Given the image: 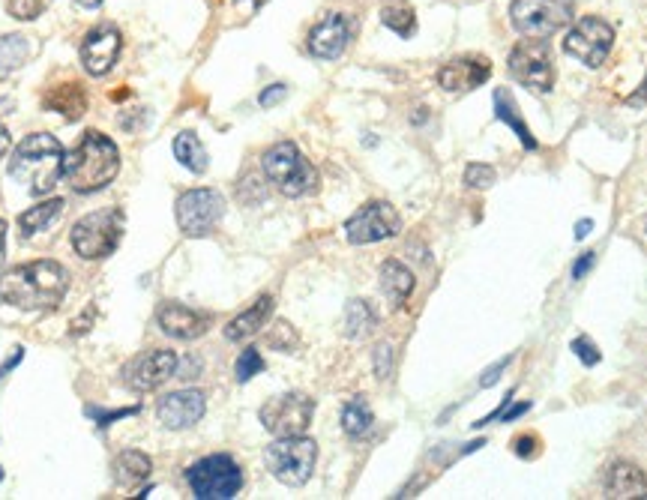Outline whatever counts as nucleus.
I'll use <instances>...</instances> for the list:
<instances>
[{
    "label": "nucleus",
    "mask_w": 647,
    "mask_h": 500,
    "mask_svg": "<svg viewBox=\"0 0 647 500\" xmlns=\"http://www.w3.org/2000/svg\"><path fill=\"white\" fill-rule=\"evenodd\" d=\"M606 492L609 498H645L647 480L642 468L633 462H615L606 474Z\"/></svg>",
    "instance_id": "obj_20"
},
{
    "label": "nucleus",
    "mask_w": 647,
    "mask_h": 500,
    "mask_svg": "<svg viewBox=\"0 0 647 500\" xmlns=\"http://www.w3.org/2000/svg\"><path fill=\"white\" fill-rule=\"evenodd\" d=\"M207 411V399L198 390H180V393H168L159 399L156 405V417L165 429L180 432V429H192Z\"/></svg>",
    "instance_id": "obj_18"
},
{
    "label": "nucleus",
    "mask_w": 647,
    "mask_h": 500,
    "mask_svg": "<svg viewBox=\"0 0 647 500\" xmlns=\"http://www.w3.org/2000/svg\"><path fill=\"white\" fill-rule=\"evenodd\" d=\"M30 57V42L21 33L0 36V81H6L12 72H18Z\"/></svg>",
    "instance_id": "obj_28"
},
{
    "label": "nucleus",
    "mask_w": 647,
    "mask_h": 500,
    "mask_svg": "<svg viewBox=\"0 0 647 500\" xmlns=\"http://www.w3.org/2000/svg\"><path fill=\"white\" fill-rule=\"evenodd\" d=\"M378 324V315L375 309L366 303V300H351L345 306V318H342V327H345V336L348 339H366Z\"/></svg>",
    "instance_id": "obj_29"
},
{
    "label": "nucleus",
    "mask_w": 647,
    "mask_h": 500,
    "mask_svg": "<svg viewBox=\"0 0 647 500\" xmlns=\"http://www.w3.org/2000/svg\"><path fill=\"white\" fill-rule=\"evenodd\" d=\"M267 345H270V348H276V351H294V348H297V333L291 330V324L279 321V324L270 330Z\"/></svg>",
    "instance_id": "obj_35"
},
{
    "label": "nucleus",
    "mask_w": 647,
    "mask_h": 500,
    "mask_svg": "<svg viewBox=\"0 0 647 500\" xmlns=\"http://www.w3.org/2000/svg\"><path fill=\"white\" fill-rule=\"evenodd\" d=\"M63 207H66L63 198H51V201H42V204L24 210V213L18 216L21 237H33V234H39V231H48V228L60 219Z\"/></svg>",
    "instance_id": "obj_25"
},
{
    "label": "nucleus",
    "mask_w": 647,
    "mask_h": 500,
    "mask_svg": "<svg viewBox=\"0 0 647 500\" xmlns=\"http://www.w3.org/2000/svg\"><path fill=\"white\" fill-rule=\"evenodd\" d=\"M285 96H288V87H285V84H270L267 90H261L258 105H261V108H273V105L282 102Z\"/></svg>",
    "instance_id": "obj_38"
},
{
    "label": "nucleus",
    "mask_w": 647,
    "mask_h": 500,
    "mask_svg": "<svg viewBox=\"0 0 647 500\" xmlns=\"http://www.w3.org/2000/svg\"><path fill=\"white\" fill-rule=\"evenodd\" d=\"M510 75L537 90V93H549L555 87V63H552V51H549V42L540 39V36H531V39H522L513 51H510Z\"/></svg>",
    "instance_id": "obj_10"
},
{
    "label": "nucleus",
    "mask_w": 647,
    "mask_h": 500,
    "mask_svg": "<svg viewBox=\"0 0 647 500\" xmlns=\"http://www.w3.org/2000/svg\"><path fill=\"white\" fill-rule=\"evenodd\" d=\"M156 324H159V330L165 336L180 339V342H192V339H201L210 330L213 315L198 312V309L183 306V303H162L159 312H156Z\"/></svg>",
    "instance_id": "obj_17"
},
{
    "label": "nucleus",
    "mask_w": 647,
    "mask_h": 500,
    "mask_svg": "<svg viewBox=\"0 0 647 500\" xmlns=\"http://www.w3.org/2000/svg\"><path fill=\"white\" fill-rule=\"evenodd\" d=\"M591 228H594V222H591V219H582V222L576 225V240H585V237L591 234Z\"/></svg>",
    "instance_id": "obj_47"
},
{
    "label": "nucleus",
    "mask_w": 647,
    "mask_h": 500,
    "mask_svg": "<svg viewBox=\"0 0 647 500\" xmlns=\"http://www.w3.org/2000/svg\"><path fill=\"white\" fill-rule=\"evenodd\" d=\"M234 372H237V381H240V384H249L255 375H261V372H264V357L258 354V348H246V351L237 357Z\"/></svg>",
    "instance_id": "obj_32"
},
{
    "label": "nucleus",
    "mask_w": 647,
    "mask_h": 500,
    "mask_svg": "<svg viewBox=\"0 0 647 500\" xmlns=\"http://www.w3.org/2000/svg\"><path fill=\"white\" fill-rule=\"evenodd\" d=\"M132 414H138V408H123V411H114V414H102V411H96V408H87V417L99 420V426H102V429H105V426H111V420L132 417Z\"/></svg>",
    "instance_id": "obj_39"
},
{
    "label": "nucleus",
    "mask_w": 647,
    "mask_h": 500,
    "mask_svg": "<svg viewBox=\"0 0 647 500\" xmlns=\"http://www.w3.org/2000/svg\"><path fill=\"white\" fill-rule=\"evenodd\" d=\"M21 360H24V348H15V351H12V357H9V360L0 366V381H3V378H6V375H9V372L18 366V363H21Z\"/></svg>",
    "instance_id": "obj_44"
},
{
    "label": "nucleus",
    "mask_w": 647,
    "mask_h": 500,
    "mask_svg": "<svg viewBox=\"0 0 647 500\" xmlns=\"http://www.w3.org/2000/svg\"><path fill=\"white\" fill-rule=\"evenodd\" d=\"M264 174L285 198H303L318 189V171L291 141H279L264 153Z\"/></svg>",
    "instance_id": "obj_4"
},
{
    "label": "nucleus",
    "mask_w": 647,
    "mask_h": 500,
    "mask_svg": "<svg viewBox=\"0 0 647 500\" xmlns=\"http://www.w3.org/2000/svg\"><path fill=\"white\" fill-rule=\"evenodd\" d=\"M117 171H120V150L99 129H87L81 141L63 153V180L81 195L105 189L108 183H114Z\"/></svg>",
    "instance_id": "obj_2"
},
{
    "label": "nucleus",
    "mask_w": 647,
    "mask_h": 500,
    "mask_svg": "<svg viewBox=\"0 0 647 500\" xmlns=\"http://www.w3.org/2000/svg\"><path fill=\"white\" fill-rule=\"evenodd\" d=\"M594 261H597V255H594V252H585V255L573 264V279H585V276L591 273Z\"/></svg>",
    "instance_id": "obj_42"
},
{
    "label": "nucleus",
    "mask_w": 647,
    "mask_h": 500,
    "mask_svg": "<svg viewBox=\"0 0 647 500\" xmlns=\"http://www.w3.org/2000/svg\"><path fill=\"white\" fill-rule=\"evenodd\" d=\"M315 462H318V444L306 435L276 438L264 453V465L273 474V480L291 489H300L312 480Z\"/></svg>",
    "instance_id": "obj_6"
},
{
    "label": "nucleus",
    "mask_w": 647,
    "mask_h": 500,
    "mask_svg": "<svg viewBox=\"0 0 647 500\" xmlns=\"http://www.w3.org/2000/svg\"><path fill=\"white\" fill-rule=\"evenodd\" d=\"M273 315V297L270 294H264V297H258L243 315H237L228 327H225V339L228 342H243V339H252L264 324H267V318Z\"/></svg>",
    "instance_id": "obj_22"
},
{
    "label": "nucleus",
    "mask_w": 647,
    "mask_h": 500,
    "mask_svg": "<svg viewBox=\"0 0 647 500\" xmlns=\"http://www.w3.org/2000/svg\"><path fill=\"white\" fill-rule=\"evenodd\" d=\"M9 177L24 183L30 195H48L63 177V147L48 132H33L12 150Z\"/></svg>",
    "instance_id": "obj_3"
},
{
    "label": "nucleus",
    "mask_w": 647,
    "mask_h": 500,
    "mask_svg": "<svg viewBox=\"0 0 647 500\" xmlns=\"http://www.w3.org/2000/svg\"><path fill=\"white\" fill-rule=\"evenodd\" d=\"M174 156L192 174H204L207 165H210V156H207V150H204V144L198 141L195 132H180L174 138Z\"/></svg>",
    "instance_id": "obj_27"
},
{
    "label": "nucleus",
    "mask_w": 647,
    "mask_h": 500,
    "mask_svg": "<svg viewBox=\"0 0 647 500\" xmlns=\"http://www.w3.org/2000/svg\"><path fill=\"white\" fill-rule=\"evenodd\" d=\"M150 471H153V462H150V456L141 453V450H123V453L114 459V480H117L120 486H135V483L147 480Z\"/></svg>",
    "instance_id": "obj_26"
},
{
    "label": "nucleus",
    "mask_w": 647,
    "mask_h": 500,
    "mask_svg": "<svg viewBox=\"0 0 647 500\" xmlns=\"http://www.w3.org/2000/svg\"><path fill=\"white\" fill-rule=\"evenodd\" d=\"M495 114H498V120H504L516 135H519V141H522V147L525 150H537V138L531 135V129L525 126V120H522V114H519V105H516V99H513V93L510 90H495Z\"/></svg>",
    "instance_id": "obj_24"
},
{
    "label": "nucleus",
    "mask_w": 647,
    "mask_h": 500,
    "mask_svg": "<svg viewBox=\"0 0 647 500\" xmlns=\"http://www.w3.org/2000/svg\"><path fill=\"white\" fill-rule=\"evenodd\" d=\"M267 0H234L237 9H246V12H258Z\"/></svg>",
    "instance_id": "obj_45"
},
{
    "label": "nucleus",
    "mask_w": 647,
    "mask_h": 500,
    "mask_svg": "<svg viewBox=\"0 0 647 500\" xmlns=\"http://www.w3.org/2000/svg\"><path fill=\"white\" fill-rule=\"evenodd\" d=\"M78 3H81V6H87V9H96V6H99L102 0H78Z\"/></svg>",
    "instance_id": "obj_49"
},
{
    "label": "nucleus",
    "mask_w": 647,
    "mask_h": 500,
    "mask_svg": "<svg viewBox=\"0 0 647 500\" xmlns=\"http://www.w3.org/2000/svg\"><path fill=\"white\" fill-rule=\"evenodd\" d=\"M69 291V273L60 261L42 258L0 276V300L21 312H51Z\"/></svg>",
    "instance_id": "obj_1"
},
{
    "label": "nucleus",
    "mask_w": 647,
    "mask_h": 500,
    "mask_svg": "<svg viewBox=\"0 0 647 500\" xmlns=\"http://www.w3.org/2000/svg\"><path fill=\"white\" fill-rule=\"evenodd\" d=\"M315 417V399L306 393H282L273 396L261 405L258 420L273 438H291V435H306Z\"/></svg>",
    "instance_id": "obj_8"
},
{
    "label": "nucleus",
    "mask_w": 647,
    "mask_h": 500,
    "mask_svg": "<svg viewBox=\"0 0 647 500\" xmlns=\"http://www.w3.org/2000/svg\"><path fill=\"white\" fill-rule=\"evenodd\" d=\"M225 216V198L216 189H189L177 198V225L186 237H207Z\"/></svg>",
    "instance_id": "obj_12"
},
{
    "label": "nucleus",
    "mask_w": 647,
    "mask_h": 500,
    "mask_svg": "<svg viewBox=\"0 0 647 500\" xmlns=\"http://www.w3.org/2000/svg\"><path fill=\"white\" fill-rule=\"evenodd\" d=\"M414 273L402 264V261H396V258H390V261H384L381 264V291L387 294V300L393 303V306H405L408 303V297L414 294Z\"/></svg>",
    "instance_id": "obj_23"
},
{
    "label": "nucleus",
    "mask_w": 647,
    "mask_h": 500,
    "mask_svg": "<svg viewBox=\"0 0 647 500\" xmlns=\"http://www.w3.org/2000/svg\"><path fill=\"white\" fill-rule=\"evenodd\" d=\"M576 15V0H513V27L525 36H552L567 27Z\"/></svg>",
    "instance_id": "obj_9"
},
{
    "label": "nucleus",
    "mask_w": 647,
    "mask_h": 500,
    "mask_svg": "<svg viewBox=\"0 0 647 500\" xmlns=\"http://www.w3.org/2000/svg\"><path fill=\"white\" fill-rule=\"evenodd\" d=\"M573 351H576V357L585 363V366H597L600 360H603V354L597 351V345L588 339V336H582V339H576L573 342Z\"/></svg>",
    "instance_id": "obj_36"
},
{
    "label": "nucleus",
    "mask_w": 647,
    "mask_h": 500,
    "mask_svg": "<svg viewBox=\"0 0 647 500\" xmlns=\"http://www.w3.org/2000/svg\"><path fill=\"white\" fill-rule=\"evenodd\" d=\"M510 360H513V357H504V360H498L492 369H486V375L480 378V387H495V384H498V378H501V372L510 366Z\"/></svg>",
    "instance_id": "obj_41"
},
{
    "label": "nucleus",
    "mask_w": 647,
    "mask_h": 500,
    "mask_svg": "<svg viewBox=\"0 0 647 500\" xmlns=\"http://www.w3.org/2000/svg\"><path fill=\"white\" fill-rule=\"evenodd\" d=\"M123 228H126L123 210L105 207V210H96V213L78 219L72 225L69 240H72V249H75L78 258H84V261H102V258L114 255V249L120 246Z\"/></svg>",
    "instance_id": "obj_5"
},
{
    "label": "nucleus",
    "mask_w": 647,
    "mask_h": 500,
    "mask_svg": "<svg viewBox=\"0 0 647 500\" xmlns=\"http://www.w3.org/2000/svg\"><path fill=\"white\" fill-rule=\"evenodd\" d=\"M48 3L51 0H6V12L15 21H33V18H39L48 9Z\"/></svg>",
    "instance_id": "obj_33"
},
{
    "label": "nucleus",
    "mask_w": 647,
    "mask_h": 500,
    "mask_svg": "<svg viewBox=\"0 0 647 500\" xmlns=\"http://www.w3.org/2000/svg\"><path fill=\"white\" fill-rule=\"evenodd\" d=\"M198 372H201V360L189 357V360H183V369H180V375H177V378L192 381V378H198Z\"/></svg>",
    "instance_id": "obj_43"
},
{
    "label": "nucleus",
    "mask_w": 647,
    "mask_h": 500,
    "mask_svg": "<svg viewBox=\"0 0 647 500\" xmlns=\"http://www.w3.org/2000/svg\"><path fill=\"white\" fill-rule=\"evenodd\" d=\"M381 21H384V27H390V30H393L396 36H402V39H408V36L417 33V15H414V9H411L405 0L387 3V6L381 9Z\"/></svg>",
    "instance_id": "obj_31"
},
{
    "label": "nucleus",
    "mask_w": 647,
    "mask_h": 500,
    "mask_svg": "<svg viewBox=\"0 0 647 500\" xmlns=\"http://www.w3.org/2000/svg\"><path fill=\"white\" fill-rule=\"evenodd\" d=\"M402 231V216L390 201H369L345 222V237L354 246H369Z\"/></svg>",
    "instance_id": "obj_13"
},
{
    "label": "nucleus",
    "mask_w": 647,
    "mask_h": 500,
    "mask_svg": "<svg viewBox=\"0 0 647 500\" xmlns=\"http://www.w3.org/2000/svg\"><path fill=\"white\" fill-rule=\"evenodd\" d=\"M42 108L48 111H57L63 114L66 120H78L84 111H87V93L78 81H69V84H57L51 87L45 96H42Z\"/></svg>",
    "instance_id": "obj_21"
},
{
    "label": "nucleus",
    "mask_w": 647,
    "mask_h": 500,
    "mask_svg": "<svg viewBox=\"0 0 647 500\" xmlns=\"http://www.w3.org/2000/svg\"><path fill=\"white\" fill-rule=\"evenodd\" d=\"M6 261V222L0 219V267Z\"/></svg>",
    "instance_id": "obj_48"
},
{
    "label": "nucleus",
    "mask_w": 647,
    "mask_h": 500,
    "mask_svg": "<svg viewBox=\"0 0 647 500\" xmlns=\"http://www.w3.org/2000/svg\"><path fill=\"white\" fill-rule=\"evenodd\" d=\"M612 45H615V30L609 21L597 15L579 18L564 39V51L591 69H600L606 63V57L612 54Z\"/></svg>",
    "instance_id": "obj_11"
},
{
    "label": "nucleus",
    "mask_w": 647,
    "mask_h": 500,
    "mask_svg": "<svg viewBox=\"0 0 647 500\" xmlns=\"http://www.w3.org/2000/svg\"><path fill=\"white\" fill-rule=\"evenodd\" d=\"M120 48H123V39H120V30L114 24H99L93 27L84 42H81V66L87 75L93 78H102L114 69L117 57H120Z\"/></svg>",
    "instance_id": "obj_15"
},
{
    "label": "nucleus",
    "mask_w": 647,
    "mask_h": 500,
    "mask_svg": "<svg viewBox=\"0 0 647 500\" xmlns=\"http://www.w3.org/2000/svg\"><path fill=\"white\" fill-rule=\"evenodd\" d=\"M0 483H3V468H0Z\"/></svg>",
    "instance_id": "obj_50"
},
{
    "label": "nucleus",
    "mask_w": 647,
    "mask_h": 500,
    "mask_svg": "<svg viewBox=\"0 0 647 500\" xmlns=\"http://www.w3.org/2000/svg\"><path fill=\"white\" fill-rule=\"evenodd\" d=\"M186 483L198 500H231L243 489V471L231 456H204L186 471Z\"/></svg>",
    "instance_id": "obj_7"
},
{
    "label": "nucleus",
    "mask_w": 647,
    "mask_h": 500,
    "mask_svg": "<svg viewBox=\"0 0 647 500\" xmlns=\"http://www.w3.org/2000/svg\"><path fill=\"white\" fill-rule=\"evenodd\" d=\"M537 444H540V441H537L534 435H522V438H516L513 447H516V456H519V459H534V456H537Z\"/></svg>",
    "instance_id": "obj_40"
},
{
    "label": "nucleus",
    "mask_w": 647,
    "mask_h": 500,
    "mask_svg": "<svg viewBox=\"0 0 647 500\" xmlns=\"http://www.w3.org/2000/svg\"><path fill=\"white\" fill-rule=\"evenodd\" d=\"M495 180H498V174H495V168H492V165L474 162V165H468V168H465V183H468L471 189H489Z\"/></svg>",
    "instance_id": "obj_34"
},
{
    "label": "nucleus",
    "mask_w": 647,
    "mask_h": 500,
    "mask_svg": "<svg viewBox=\"0 0 647 500\" xmlns=\"http://www.w3.org/2000/svg\"><path fill=\"white\" fill-rule=\"evenodd\" d=\"M372 423H375V417H372V408H369V402H366L363 396L351 399V402L342 408V429H345L348 438H363V435H369V432H372Z\"/></svg>",
    "instance_id": "obj_30"
},
{
    "label": "nucleus",
    "mask_w": 647,
    "mask_h": 500,
    "mask_svg": "<svg viewBox=\"0 0 647 500\" xmlns=\"http://www.w3.org/2000/svg\"><path fill=\"white\" fill-rule=\"evenodd\" d=\"M393 369V348L390 345H378L375 348V375L378 378H390Z\"/></svg>",
    "instance_id": "obj_37"
},
{
    "label": "nucleus",
    "mask_w": 647,
    "mask_h": 500,
    "mask_svg": "<svg viewBox=\"0 0 647 500\" xmlns=\"http://www.w3.org/2000/svg\"><path fill=\"white\" fill-rule=\"evenodd\" d=\"M351 30H354V24H351L348 15H342V12L324 15L309 30V54L318 57V60H336V57H342V51L351 42Z\"/></svg>",
    "instance_id": "obj_16"
},
{
    "label": "nucleus",
    "mask_w": 647,
    "mask_h": 500,
    "mask_svg": "<svg viewBox=\"0 0 647 500\" xmlns=\"http://www.w3.org/2000/svg\"><path fill=\"white\" fill-rule=\"evenodd\" d=\"M9 147H12V135H9V132H6V126L0 123V159L9 153Z\"/></svg>",
    "instance_id": "obj_46"
},
{
    "label": "nucleus",
    "mask_w": 647,
    "mask_h": 500,
    "mask_svg": "<svg viewBox=\"0 0 647 500\" xmlns=\"http://www.w3.org/2000/svg\"><path fill=\"white\" fill-rule=\"evenodd\" d=\"M489 75H492V63L486 57H456L438 69V84L447 93H468L483 81H489Z\"/></svg>",
    "instance_id": "obj_19"
},
{
    "label": "nucleus",
    "mask_w": 647,
    "mask_h": 500,
    "mask_svg": "<svg viewBox=\"0 0 647 500\" xmlns=\"http://www.w3.org/2000/svg\"><path fill=\"white\" fill-rule=\"evenodd\" d=\"M174 375H177V354L165 351V348L144 351L120 369V381L132 393H150Z\"/></svg>",
    "instance_id": "obj_14"
}]
</instances>
